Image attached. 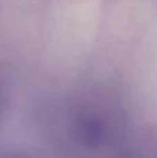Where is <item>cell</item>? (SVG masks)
<instances>
[{"label": "cell", "mask_w": 157, "mask_h": 158, "mask_svg": "<svg viewBox=\"0 0 157 158\" xmlns=\"http://www.w3.org/2000/svg\"><path fill=\"white\" fill-rule=\"evenodd\" d=\"M2 158H25V157L19 156V154H10V156H3Z\"/></svg>", "instance_id": "cell-1"}]
</instances>
